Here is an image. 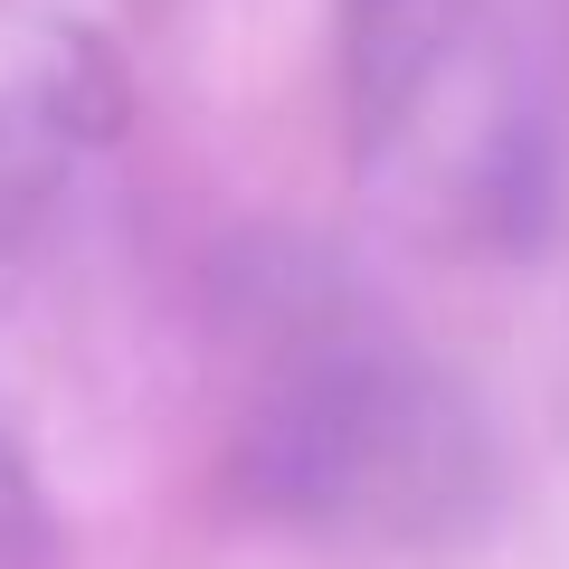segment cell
<instances>
[{
	"label": "cell",
	"instance_id": "obj_4",
	"mask_svg": "<svg viewBox=\"0 0 569 569\" xmlns=\"http://www.w3.org/2000/svg\"><path fill=\"white\" fill-rule=\"evenodd\" d=\"M48 162H58V133L39 123V104L0 96V228L48 200Z\"/></svg>",
	"mask_w": 569,
	"mask_h": 569
},
{
	"label": "cell",
	"instance_id": "obj_3",
	"mask_svg": "<svg viewBox=\"0 0 569 569\" xmlns=\"http://www.w3.org/2000/svg\"><path fill=\"white\" fill-rule=\"evenodd\" d=\"M48 560H58V512H48V485L20 456V437L0 427V569H48Z\"/></svg>",
	"mask_w": 569,
	"mask_h": 569
},
{
	"label": "cell",
	"instance_id": "obj_2",
	"mask_svg": "<svg viewBox=\"0 0 569 569\" xmlns=\"http://www.w3.org/2000/svg\"><path fill=\"white\" fill-rule=\"evenodd\" d=\"M342 104L361 171L466 247H522L550 200V123L493 0H342Z\"/></svg>",
	"mask_w": 569,
	"mask_h": 569
},
{
	"label": "cell",
	"instance_id": "obj_1",
	"mask_svg": "<svg viewBox=\"0 0 569 569\" xmlns=\"http://www.w3.org/2000/svg\"><path fill=\"white\" fill-rule=\"evenodd\" d=\"M238 493L332 550H437L493 503V427L437 361L361 323H305L247 408Z\"/></svg>",
	"mask_w": 569,
	"mask_h": 569
}]
</instances>
